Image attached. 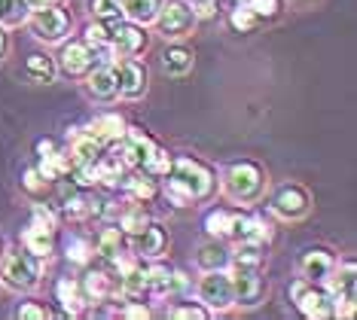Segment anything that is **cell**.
<instances>
[{"mask_svg": "<svg viewBox=\"0 0 357 320\" xmlns=\"http://www.w3.org/2000/svg\"><path fill=\"white\" fill-rule=\"evenodd\" d=\"M165 192L174 204H190V201H202L208 199L211 190H214V174L202 165V162L190 159V155H181V159H172V168L165 174Z\"/></svg>", "mask_w": 357, "mask_h": 320, "instance_id": "6da1fadb", "label": "cell"}, {"mask_svg": "<svg viewBox=\"0 0 357 320\" xmlns=\"http://www.w3.org/2000/svg\"><path fill=\"white\" fill-rule=\"evenodd\" d=\"M0 281L10 287V290H15V293L34 290L37 281H40V257H34L28 247L6 253L3 266H0Z\"/></svg>", "mask_w": 357, "mask_h": 320, "instance_id": "7a4b0ae2", "label": "cell"}, {"mask_svg": "<svg viewBox=\"0 0 357 320\" xmlns=\"http://www.w3.org/2000/svg\"><path fill=\"white\" fill-rule=\"evenodd\" d=\"M223 190L232 201H254L263 192V168L257 162H232L226 168L223 177Z\"/></svg>", "mask_w": 357, "mask_h": 320, "instance_id": "3957f363", "label": "cell"}, {"mask_svg": "<svg viewBox=\"0 0 357 320\" xmlns=\"http://www.w3.org/2000/svg\"><path fill=\"white\" fill-rule=\"evenodd\" d=\"M196 10H192V3L190 0H168V3H162L159 6V13H156V19L153 22H159V31L165 37H183V34H190L192 31V24H196Z\"/></svg>", "mask_w": 357, "mask_h": 320, "instance_id": "277c9868", "label": "cell"}, {"mask_svg": "<svg viewBox=\"0 0 357 320\" xmlns=\"http://www.w3.org/2000/svg\"><path fill=\"white\" fill-rule=\"evenodd\" d=\"M290 299H294V305L312 320L333 317V302L327 296V290L314 287L312 281H305V277H299V281L290 284Z\"/></svg>", "mask_w": 357, "mask_h": 320, "instance_id": "5b68a950", "label": "cell"}, {"mask_svg": "<svg viewBox=\"0 0 357 320\" xmlns=\"http://www.w3.org/2000/svg\"><path fill=\"white\" fill-rule=\"evenodd\" d=\"M31 31H34V37L43 40V43H59V40L70 31V15L64 10H59L55 3L37 6V10L31 13Z\"/></svg>", "mask_w": 357, "mask_h": 320, "instance_id": "8992f818", "label": "cell"}, {"mask_svg": "<svg viewBox=\"0 0 357 320\" xmlns=\"http://www.w3.org/2000/svg\"><path fill=\"white\" fill-rule=\"evenodd\" d=\"M199 299L205 302L211 311H226L235 305V293H232V277L217 268V272H205V277L199 281Z\"/></svg>", "mask_w": 357, "mask_h": 320, "instance_id": "52a82bcc", "label": "cell"}, {"mask_svg": "<svg viewBox=\"0 0 357 320\" xmlns=\"http://www.w3.org/2000/svg\"><path fill=\"white\" fill-rule=\"evenodd\" d=\"M232 277V293H235V305H259L263 302V293H266V284H263V277H259L257 272V266H241L238 262V268L229 275Z\"/></svg>", "mask_w": 357, "mask_h": 320, "instance_id": "ba28073f", "label": "cell"}, {"mask_svg": "<svg viewBox=\"0 0 357 320\" xmlns=\"http://www.w3.org/2000/svg\"><path fill=\"white\" fill-rule=\"evenodd\" d=\"M123 141V153L126 155V162H128V168H144L150 162V155L156 153V141L147 135L144 128H126V135L119 137Z\"/></svg>", "mask_w": 357, "mask_h": 320, "instance_id": "9c48e42d", "label": "cell"}, {"mask_svg": "<svg viewBox=\"0 0 357 320\" xmlns=\"http://www.w3.org/2000/svg\"><path fill=\"white\" fill-rule=\"evenodd\" d=\"M308 204H312V199H308V192L299 183H284L272 195V211L284 220H299L308 211Z\"/></svg>", "mask_w": 357, "mask_h": 320, "instance_id": "30bf717a", "label": "cell"}, {"mask_svg": "<svg viewBox=\"0 0 357 320\" xmlns=\"http://www.w3.org/2000/svg\"><path fill=\"white\" fill-rule=\"evenodd\" d=\"M113 73H116V86H119V95L123 98H141L144 89H147V68H144L141 61L135 59H126L113 68Z\"/></svg>", "mask_w": 357, "mask_h": 320, "instance_id": "8fae6325", "label": "cell"}, {"mask_svg": "<svg viewBox=\"0 0 357 320\" xmlns=\"http://www.w3.org/2000/svg\"><path fill=\"white\" fill-rule=\"evenodd\" d=\"M110 46L116 55H137L147 46V34L137 28V22H113L110 24Z\"/></svg>", "mask_w": 357, "mask_h": 320, "instance_id": "7c38bea8", "label": "cell"}, {"mask_svg": "<svg viewBox=\"0 0 357 320\" xmlns=\"http://www.w3.org/2000/svg\"><path fill=\"white\" fill-rule=\"evenodd\" d=\"M59 68L68 73V77H83V73H89L95 68V49L86 43H68L61 49V55H59Z\"/></svg>", "mask_w": 357, "mask_h": 320, "instance_id": "4fadbf2b", "label": "cell"}, {"mask_svg": "<svg viewBox=\"0 0 357 320\" xmlns=\"http://www.w3.org/2000/svg\"><path fill=\"white\" fill-rule=\"evenodd\" d=\"M299 268H303L305 281L324 284L333 268H336V259H333V253L324 250V247H308V250H303V257H299Z\"/></svg>", "mask_w": 357, "mask_h": 320, "instance_id": "5bb4252c", "label": "cell"}, {"mask_svg": "<svg viewBox=\"0 0 357 320\" xmlns=\"http://www.w3.org/2000/svg\"><path fill=\"white\" fill-rule=\"evenodd\" d=\"M132 238H135L132 247H135L137 259H156V257H162V250H165V244H168V235H165V229H162L159 223H147L141 232L132 235Z\"/></svg>", "mask_w": 357, "mask_h": 320, "instance_id": "9a60e30c", "label": "cell"}, {"mask_svg": "<svg viewBox=\"0 0 357 320\" xmlns=\"http://www.w3.org/2000/svg\"><path fill=\"white\" fill-rule=\"evenodd\" d=\"M86 135L107 146V144L119 141V137L126 135V122H123V116H116V113H104V116H95L92 122H89Z\"/></svg>", "mask_w": 357, "mask_h": 320, "instance_id": "2e32d148", "label": "cell"}, {"mask_svg": "<svg viewBox=\"0 0 357 320\" xmlns=\"http://www.w3.org/2000/svg\"><path fill=\"white\" fill-rule=\"evenodd\" d=\"M79 293H83L86 302L101 305V302H107L113 296V277L107 272H86L83 281H79Z\"/></svg>", "mask_w": 357, "mask_h": 320, "instance_id": "e0dca14e", "label": "cell"}, {"mask_svg": "<svg viewBox=\"0 0 357 320\" xmlns=\"http://www.w3.org/2000/svg\"><path fill=\"white\" fill-rule=\"evenodd\" d=\"M232 238H248V241L269 244L272 226L266 223L263 217H241V213H235V220H232Z\"/></svg>", "mask_w": 357, "mask_h": 320, "instance_id": "ac0fdd59", "label": "cell"}, {"mask_svg": "<svg viewBox=\"0 0 357 320\" xmlns=\"http://www.w3.org/2000/svg\"><path fill=\"white\" fill-rule=\"evenodd\" d=\"M89 95L98 98V101H113L119 95L116 73H113L110 64H101V68L92 70V77H89Z\"/></svg>", "mask_w": 357, "mask_h": 320, "instance_id": "d6986e66", "label": "cell"}, {"mask_svg": "<svg viewBox=\"0 0 357 320\" xmlns=\"http://www.w3.org/2000/svg\"><path fill=\"white\" fill-rule=\"evenodd\" d=\"M104 155V144H98L95 137H77L74 141V150H70V162L74 165H98V159Z\"/></svg>", "mask_w": 357, "mask_h": 320, "instance_id": "ffe728a7", "label": "cell"}, {"mask_svg": "<svg viewBox=\"0 0 357 320\" xmlns=\"http://www.w3.org/2000/svg\"><path fill=\"white\" fill-rule=\"evenodd\" d=\"M25 73L34 79V83H52L59 68H55V61L50 59V55L34 52V55H28V61H25Z\"/></svg>", "mask_w": 357, "mask_h": 320, "instance_id": "44dd1931", "label": "cell"}, {"mask_svg": "<svg viewBox=\"0 0 357 320\" xmlns=\"http://www.w3.org/2000/svg\"><path fill=\"white\" fill-rule=\"evenodd\" d=\"M55 296H59L64 314H79V308H83V293H79V284H74L70 277H61L59 287H55Z\"/></svg>", "mask_w": 357, "mask_h": 320, "instance_id": "7402d4cb", "label": "cell"}, {"mask_svg": "<svg viewBox=\"0 0 357 320\" xmlns=\"http://www.w3.org/2000/svg\"><path fill=\"white\" fill-rule=\"evenodd\" d=\"M162 0H123V13L137 24H147L156 19Z\"/></svg>", "mask_w": 357, "mask_h": 320, "instance_id": "603a6c76", "label": "cell"}, {"mask_svg": "<svg viewBox=\"0 0 357 320\" xmlns=\"http://www.w3.org/2000/svg\"><path fill=\"white\" fill-rule=\"evenodd\" d=\"M199 268L202 272H217V268H226V262H229V250L223 247V244H205V247L199 250Z\"/></svg>", "mask_w": 357, "mask_h": 320, "instance_id": "cb8c5ba5", "label": "cell"}, {"mask_svg": "<svg viewBox=\"0 0 357 320\" xmlns=\"http://www.w3.org/2000/svg\"><path fill=\"white\" fill-rule=\"evenodd\" d=\"M70 165H74V162L68 159V155L64 153H59V150H52V153H46L43 159H40V174H43L46 180H59V177H64L70 171Z\"/></svg>", "mask_w": 357, "mask_h": 320, "instance_id": "d4e9b609", "label": "cell"}, {"mask_svg": "<svg viewBox=\"0 0 357 320\" xmlns=\"http://www.w3.org/2000/svg\"><path fill=\"white\" fill-rule=\"evenodd\" d=\"M119 290H123V296H126V299L144 296V290H147V272L141 268V262H137L135 268H128V272L119 277Z\"/></svg>", "mask_w": 357, "mask_h": 320, "instance_id": "484cf974", "label": "cell"}, {"mask_svg": "<svg viewBox=\"0 0 357 320\" xmlns=\"http://www.w3.org/2000/svg\"><path fill=\"white\" fill-rule=\"evenodd\" d=\"M162 68L172 73V77H183V73H190V68H192V52H186L181 46L168 49V52L162 55Z\"/></svg>", "mask_w": 357, "mask_h": 320, "instance_id": "4316f807", "label": "cell"}, {"mask_svg": "<svg viewBox=\"0 0 357 320\" xmlns=\"http://www.w3.org/2000/svg\"><path fill=\"white\" fill-rule=\"evenodd\" d=\"M147 272V290L156 293V296H162V293L174 290V272L168 266H150L144 268Z\"/></svg>", "mask_w": 357, "mask_h": 320, "instance_id": "83f0119b", "label": "cell"}, {"mask_svg": "<svg viewBox=\"0 0 357 320\" xmlns=\"http://www.w3.org/2000/svg\"><path fill=\"white\" fill-rule=\"evenodd\" d=\"M89 10L92 15L104 24H113V22H123V0H89Z\"/></svg>", "mask_w": 357, "mask_h": 320, "instance_id": "f1b7e54d", "label": "cell"}, {"mask_svg": "<svg viewBox=\"0 0 357 320\" xmlns=\"http://www.w3.org/2000/svg\"><path fill=\"white\" fill-rule=\"evenodd\" d=\"M235 259H238L241 266H259V262L266 259V244L238 238V244H235Z\"/></svg>", "mask_w": 357, "mask_h": 320, "instance_id": "f546056e", "label": "cell"}, {"mask_svg": "<svg viewBox=\"0 0 357 320\" xmlns=\"http://www.w3.org/2000/svg\"><path fill=\"white\" fill-rule=\"evenodd\" d=\"M232 220H235L232 211H211L208 217H205V232L214 235V238L232 235Z\"/></svg>", "mask_w": 357, "mask_h": 320, "instance_id": "4dcf8cb0", "label": "cell"}, {"mask_svg": "<svg viewBox=\"0 0 357 320\" xmlns=\"http://www.w3.org/2000/svg\"><path fill=\"white\" fill-rule=\"evenodd\" d=\"M119 244H123V232H119V229H101L98 232V238H95V253H101L104 259H110L113 253H119Z\"/></svg>", "mask_w": 357, "mask_h": 320, "instance_id": "1f68e13d", "label": "cell"}, {"mask_svg": "<svg viewBox=\"0 0 357 320\" xmlns=\"http://www.w3.org/2000/svg\"><path fill=\"white\" fill-rule=\"evenodd\" d=\"M61 211L68 213L70 220H86V217H92V211H89V199L83 192H74L70 190V195L64 192L61 195Z\"/></svg>", "mask_w": 357, "mask_h": 320, "instance_id": "d6a6232c", "label": "cell"}, {"mask_svg": "<svg viewBox=\"0 0 357 320\" xmlns=\"http://www.w3.org/2000/svg\"><path fill=\"white\" fill-rule=\"evenodd\" d=\"M229 24H232L235 31H238V34H250V31H257L259 19H257V15L248 10L245 3H235L232 10H229Z\"/></svg>", "mask_w": 357, "mask_h": 320, "instance_id": "836d02e7", "label": "cell"}, {"mask_svg": "<svg viewBox=\"0 0 357 320\" xmlns=\"http://www.w3.org/2000/svg\"><path fill=\"white\" fill-rule=\"evenodd\" d=\"M28 19V0H0V24H22Z\"/></svg>", "mask_w": 357, "mask_h": 320, "instance_id": "e575fe53", "label": "cell"}, {"mask_svg": "<svg viewBox=\"0 0 357 320\" xmlns=\"http://www.w3.org/2000/svg\"><path fill=\"white\" fill-rule=\"evenodd\" d=\"M126 192L137 201H150L156 195V186H153V177H123Z\"/></svg>", "mask_w": 357, "mask_h": 320, "instance_id": "d590c367", "label": "cell"}, {"mask_svg": "<svg viewBox=\"0 0 357 320\" xmlns=\"http://www.w3.org/2000/svg\"><path fill=\"white\" fill-rule=\"evenodd\" d=\"M92 253H95V247H92V241L89 238H70L68 241V259L70 262H77V266H86L89 259H92Z\"/></svg>", "mask_w": 357, "mask_h": 320, "instance_id": "8d00e7d4", "label": "cell"}, {"mask_svg": "<svg viewBox=\"0 0 357 320\" xmlns=\"http://www.w3.org/2000/svg\"><path fill=\"white\" fill-rule=\"evenodd\" d=\"M22 190H25L28 195H34V199H43L46 190H50V180L40 174L37 168H28L25 177H22Z\"/></svg>", "mask_w": 357, "mask_h": 320, "instance_id": "74e56055", "label": "cell"}, {"mask_svg": "<svg viewBox=\"0 0 357 320\" xmlns=\"http://www.w3.org/2000/svg\"><path fill=\"white\" fill-rule=\"evenodd\" d=\"M147 223H150V217L144 213V208H132V211H126L123 217H119V229H123L126 235H137Z\"/></svg>", "mask_w": 357, "mask_h": 320, "instance_id": "f35d334b", "label": "cell"}, {"mask_svg": "<svg viewBox=\"0 0 357 320\" xmlns=\"http://www.w3.org/2000/svg\"><path fill=\"white\" fill-rule=\"evenodd\" d=\"M168 168H172V159H168V153H165V150H159V146H156V153L150 155V162H147V165H144L141 171H144L147 177L156 180V177H165V174H168Z\"/></svg>", "mask_w": 357, "mask_h": 320, "instance_id": "ab89813d", "label": "cell"}, {"mask_svg": "<svg viewBox=\"0 0 357 320\" xmlns=\"http://www.w3.org/2000/svg\"><path fill=\"white\" fill-rule=\"evenodd\" d=\"M241 3H245L259 22H263V19H275V15L281 13V0H241Z\"/></svg>", "mask_w": 357, "mask_h": 320, "instance_id": "60d3db41", "label": "cell"}, {"mask_svg": "<svg viewBox=\"0 0 357 320\" xmlns=\"http://www.w3.org/2000/svg\"><path fill=\"white\" fill-rule=\"evenodd\" d=\"M86 43L89 46H107L110 43V24H104V22L89 24L86 28Z\"/></svg>", "mask_w": 357, "mask_h": 320, "instance_id": "b9f144b4", "label": "cell"}, {"mask_svg": "<svg viewBox=\"0 0 357 320\" xmlns=\"http://www.w3.org/2000/svg\"><path fill=\"white\" fill-rule=\"evenodd\" d=\"M15 317H22V320H46V317H50V311L34 305V302H25V305L15 308Z\"/></svg>", "mask_w": 357, "mask_h": 320, "instance_id": "7bdbcfd3", "label": "cell"}, {"mask_svg": "<svg viewBox=\"0 0 357 320\" xmlns=\"http://www.w3.org/2000/svg\"><path fill=\"white\" fill-rule=\"evenodd\" d=\"M172 317H192V320H205L211 311L208 308H199V305H177V308H172L168 311Z\"/></svg>", "mask_w": 357, "mask_h": 320, "instance_id": "ee69618b", "label": "cell"}, {"mask_svg": "<svg viewBox=\"0 0 357 320\" xmlns=\"http://www.w3.org/2000/svg\"><path fill=\"white\" fill-rule=\"evenodd\" d=\"M123 317H150V308L141 305V302H128L123 308Z\"/></svg>", "mask_w": 357, "mask_h": 320, "instance_id": "f6af8a7d", "label": "cell"}, {"mask_svg": "<svg viewBox=\"0 0 357 320\" xmlns=\"http://www.w3.org/2000/svg\"><path fill=\"white\" fill-rule=\"evenodd\" d=\"M55 150V141H50V137H46V141H37V155L40 159H43L46 153H52Z\"/></svg>", "mask_w": 357, "mask_h": 320, "instance_id": "bcb514c9", "label": "cell"}, {"mask_svg": "<svg viewBox=\"0 0 357 320\" xmlns=\"http://www.w3.org/2000/svg\"><path fill=\"white\" fill-rule=\"evenodd\" d=\"M3 55H6V34H3V28H0V61H3Z\"/></svg>", "mask_w": 357, "mask_h": 320, "instance_id": "7dc6e473", "label": "cell"}, {"mask_svg": "<svg viewBox=\"0 0 357 320\" xmlns=\"http://www.w3.org/2000/svg\"><path fill=\"white\" fill-rule=\"evenodd\" d=\"M50 3H59V0H28V6H50Z\"/></svg>", "mask_w": 357, "mask_h": 320, "instance_id": "c3c4849f", "label": "cell"}, {"mask_svg": "<svg viewBox=\"0 0 357 320\" xmlns=\"http://www.w3.org/2000/svg\"><path fill=\"white\" fill-rule=\"evenodd\" d=\"M190 3H192V6H196V3H202V0H190Z\"/></svg>", "mask_w": 357, "mask_h": 320, "instance_id": "681fc988", "label": "cell"}]
</instances>
